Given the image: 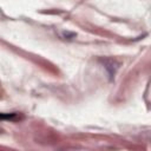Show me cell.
<instances>
[{"label": "cell", "mask_w": 151, "mask_h": 151, "mask_svg": "<svg viewBox=\"0 0 151 151\" xmlns=\"http://www.w3.org/2000/svg\"><path fill=\"white\" fill-rule=\"evenodd\" d=\"M13 114H6V116H4V114H0V118H11Z\"/></svg>", "instance_id": "cell-1"}]
</instances>
